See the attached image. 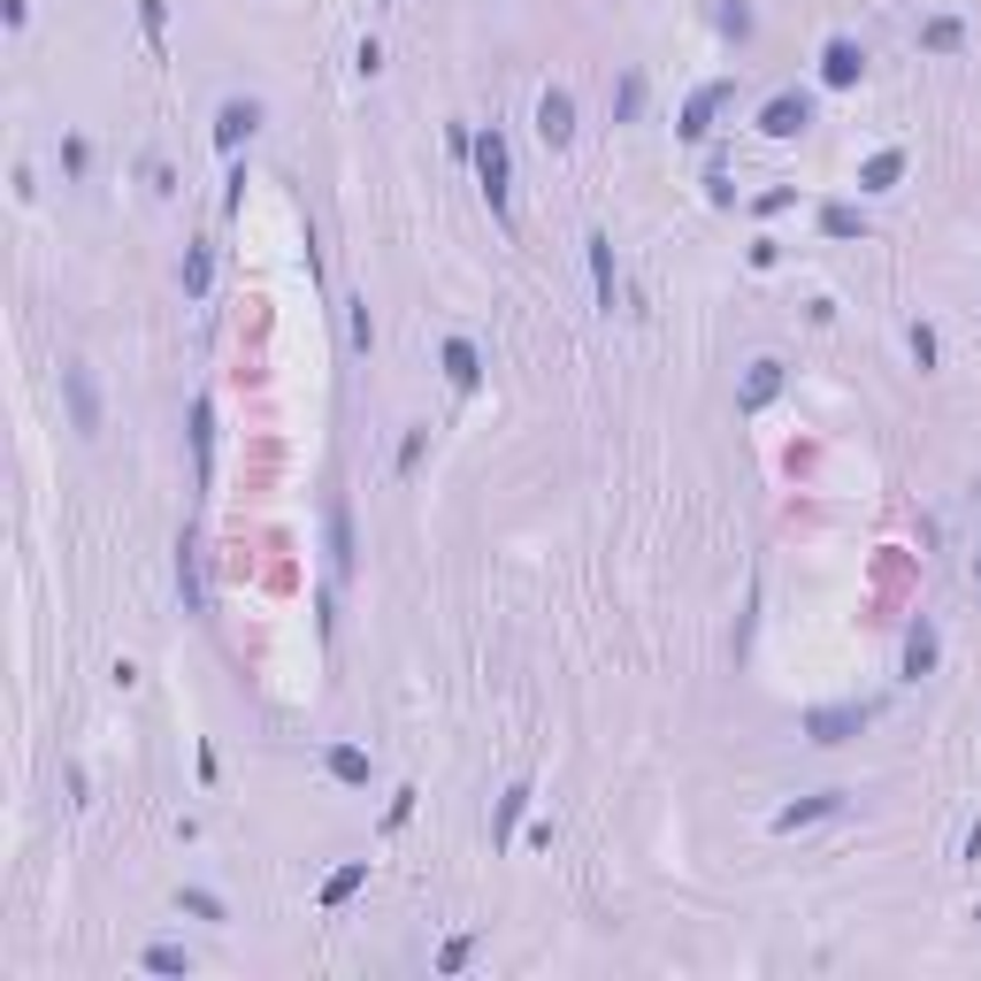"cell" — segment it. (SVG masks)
Instances as JSON below:
<instances>
[{
    "instance_id": "6da1fadb",
    "label": "cell",
    "mask_w": 981,
    "mask_h": 981,
    "mask_svg": "<svg viewBox=\"0 0 981 981\" xmlns=\"http://www.w3.org/2000/svg\"><path fill=\"white\" fill-rule=\"evenodd\" d=\"M476 176H484V200L498 223H514V162H506V139L476 131Z\"/></svg>"
},
{
    "instance_id": "7a4b0ae2",
    "label": "cell",
    "mask_w": 981,
    "mask_h": 981,
    "mask_svg": "<svg viewBox=\"0 0 981 981\" xmlns=\"http://www.w3.org/2000/svg\"><path fill=\"white\" fill-rule=\"evenodd\" d=\"M866 721H874V705H813V713H806V736H813V744H851Z\"/></svg>"
},
{
    "instance_id": "3957f363",
    "label": "cell",
    "mask_w": 981,
    "mask_h": 981,
    "mask_svg": "<svg viewBox=\"0 0 981 981\" xmlns=\"http://www.w3.org/2000/svg\"><path fill=\"white\" fill-rule=\"evenodd\" d=\"M729 93H736L729 77H713V85H698V93L682 100V123H675V131H682V139H705V131H713V116L729 108Z\"/></svg>"
},
{
    "instance_id": "277c9868",
    "label": "cell",
    "mask_w": 981,
    "mask_h": 981,
    "mask_svg": "<svg viewBox=\"0 0 981 981\" xmlns=\"http://www.w3.org/2000/svg\"><path fill=\"white\" fill-rule=\"evenodd\" d=\"M806 123H813V100H806V93H775V100L759 108V131H767V139H798Z\"/></svg>"
},
{
    "instance_id": "5b68a950",
    "label": "cell",
    "mask_w": 981,
    "mask_h": 981,
    "mask_svg": "<svg viewBox=\"0 0 981 981\" xmlns=\"http://www.w3.org/2000/svg\"><path fill=\"white\" fill-rule=\"evenodd\" d=\"M859 77H866L859 39H828V46H820V85H836V93H843V85H859Z\"/></svg>"
},
{
    "instance_id": "8992f818",
    "label": "cell",
    "mask_w": 981,
    "mask_h": 981,
    "mask_svg": "<svg viewBox=\"0 0 981 981\" xmlns=\"http://www.w3.org/2000/svg\"><path fill=\"white\" fill-rule=\"evenodd\" d=\"M537 139H545V147H552V154H560V147H568V139H575V100H568V93H560V85H552V93H545V100H537Z\"/></svg>"
},
{
    "instance_id": "52a82bcc",
    "label": "cell",
    "mask_w": 981,
    "mask_h": 981,
    "mask_svg": "<svg viewBox=\"0 0 981 981\" xmlns=\"http://www.w3.org/2000/svg\"><path fill=\"white\" fill-rule=\"evenodd\" d=\"M775 391H783V360L767 353V360H752V368H744V391H736V407H744V414H759Z\"/></svg>"
},
{
    "instance_id": "ba28073f",
    "label": "cell",
    "mask_w": 981,
    "mask_h": 981,
    "mask_svg": "<svg viewBox=\"0 0 981 981\" xmlns=\"http://www.w3.org/2000/svg\"><path fill=\"white\" fill-rule=\"evenodd\" d=\"M254 123H261V108H254V100H223V116H215V147H223V154H238V139H254Z\"/></svg>"
},
{
    "instance_id": "9c48e42d",
    "label": "cell",
    "mask_w": 981,
    "mask_h": 981,
    "mask_svg": "<svg viewBox=\"0 0 981 981\" xmlns=\"http://www.w3.org/2000/svg\"><path fill=\"white\" fill-rule=\"evenodd\" d=\"M438 360H445V384H453V391H476V384H484V360H476V345H468V337H445V353H438Z\"/></svg>"
},
{
    "instance_id": "30bf717a",
    "label": "cell",
    "mask_w": 981,
    "mask_h": 981,
    "mask_svg": "<svg viewBox=\"0 0 981 981\" xmlns=\"http://www.w3.org/2000/svg\"><path fill=\"white\" fill-rule=\"evenodd\" d=\"M62 384H69V414H77V430L93 438V430H100V391H93V368H62Z\"/></svg>"
},
{
    "instance_id": "8fae6325",
    "label": "cell",
    "mask_w": 981,
    "mask_h": 981,
    "mask_svg": "<svg viewBox=\"0 0 981 981\" xmlns=\"http://www.w3.org/2000/svg\"><path fill=\"white\" fill-rule=\"evenodd\" d=\"M323 529H330V568L353 575V521H345V498H330L323 506Z\"/></svg>"
},
{
    "instance_id": "7c38bea8",
    "label": "cell",
    "mask_w": 981,
    "mask_h": 981,
    "mask_svg": "<svg viewBox=\"0 0 981 981\" xmlns=\"http://www.w3.org/2000/svg\"><path fill=\"white\" fill-rule=\"evenodd\" d=\"M828 813H843V790H820V798H798V806H783V813H775V828L790 836V828H806V820H828Z\"/></svg>"
},
{
    "instance_id": "4fadbf2b",
    "label": "cell",
    "mask_w": 981,
    "mask_h": 981,
    "mask_svg": "<svg viewBox=\"0 0 981 981\" xmlns=\"http://www.w3.org/2000/svg\"><path fill=\"white\" fill-rule=\"evenodd\" d=\"M583 246H591V284H599V308H614V238H606V230H591Z\"/></svg>"
},
{
    "instance_id": "5bb4252c",
    "label": "cell",
    "mask_w": 981,
    "mask_h": 981,
    "mask_svg": "<svg viewBox=\"0 0 981 981\" xmlns=\"http://www.w3.org/2000/svg\"><path fill=\"white\" fill-rule=\"evenodd\" d=\"M897 176H905V154H897V147H882L874 162L859 169V192H897Z\"/></svg>"
},
{
    "instance_id": "9a60e30c",
    "label": "cell",
    "mask_w": 981,
    "mask_h": 981,
    "mask_svg": "<svg viewBox=\"0 0 981 981\" xmlns=\"http://www.w3.org/2000/svg\"><path fill=\"white\" fill-rule=\"evenodd\" d=\"M936 653H944V645H936V629H928V622H913V637H905V675L920 682V675L936 667Z\"/></svg>"
},
{
    "instance_id": "2e32d148",
    "label": "cell",
    "mask_w": 981,
    "mask_h": 981,
    "mask_svg": "<svg viewBox=\"0 0 981 981\" xmlns=\"http://www.w3.org/2000/svg\"><path fill=\"white\" fill-rule=\"evenodd\" d=\"M529 813V783H514V790H506V798H498V820H490V843H506V836H514V820Z\"/></svg>"
},
{
    "instance_id": "e0dca14e",
    "label": "cell",
    "mask_w": 981,
    "mask_h": 981,
    "mask_svg": "<svg viewBox=\"0 0 981 981\" xmlns=\"http://www.w3.org/2000/svg\"><path fill=\"white\" fill-rule=\"evenodd\" d=\"M959 39H967V31H959V15H936V23H920V46H928V54H959Z\"/></svg>"
},
{
    "instance_id": "ac0fdd59",
    "label": "cell",
    "mask_w": 981,
    "mask_h": 981,
    "mask_svg": "<svg viewBox=\"0 0 981 981\" xmlns=\"http://www.w3.org/2000/svg\"><path fill=\"white\" fill-rule=\"evenodd\" d=\"M330 775L337 783H368V752L360 744H330Z\"/></svg>"
},
{
    "instance_id": "d6986e66",
    "label": "cell",
    "mask_w": 981,
    "mask_h": 981,
    "mask_svg": "<svg viewBox=\"0 0 981 981\" xmlns=\"http://www.w3.org/2000/svg\"><path fill=\"white\" fill-rule=\"evenodd\" d=\"M360 882H368V859H353V866H337V874H330V882H323V905H345V897H353Z\"/></svg>"
},
{
    "instance_id": "ffe728a7",
    "label": "cell",
    "mask_w": 981,
    "mask_h": 981,
    "mask_svg": "<svg viewBox=\"0 0 981 981\" xmlns=\"http://www.w3.org/2000/svg\"><path fill=\"white\" fill-rule=\"evenodd\" d=\"M637 108H645V77L629 69V77L614 85V123H637Z\"/></svg>"
},
{
    "instance_id": "44dd1931",
    "label": "cell",
    "mask_w": 981,
    "mask_h": 981,
    "mask_svg": "<svg viewBox=\"0 0 981 981\" xmlns=\"http://www.w3.org/2000/svg\"><path fill=\"white\" fill-rule=\"evenodd\" d=\"M147 974H192V951L184 944H154L147 951Z\"/></svg>"
},
{
    "instance_id": "7402d4cb",
    "label": "cell",
    "mask_w": 981,
    "mask_h": 981,
    "mask_svg": "<svg viewBox=\"0 0 981 981\" xmlns=\"http://www.w3.org/2000/svg\"><path fill=\"white\" fill-rule=\"evenodd\" d=\"M176 277H184V292H192V300H200V292H207V277H215V261H207V246H192V254H184V269H176Z\"/></svg>"
},
{
    "instance_id": "603a6c76",
    "label": "cell",
    "mask_w": 981,
    "mask_h": 981,
    "mask_svg": "<svg viewBox=\"0 0 981 981\" xmlns=\"http://www.w3.org/2000/svg\"><path fill=\"white\" fill-rule=\"evenodd\" d=\"M713 23H721L729 39H752V8H744V0H721V8H713Z\"/></svg>"
},
{
    "instance_id": "cb8c5ba5",
    "label": "cell",
    "mask_w": 981,
    "mask_h": 981,
    "mask_svg": "<svg viewBox=\"0 0 981 981\" xmlns=\"http://www.w3.org/2000/svg\"><path fill=\"white\" fill-rule=\"evenodd\" d=\"M820 230H828V238H851V230H866V223H859V207H820Z\"/></svg>"
},
{
    "instance_id": "d4e9b609",
    "label": "cell",
    "mask_w": 981,
    "mask_h": 981,
    "mask_svg": "<svg viewBox=\"0 0 981 981\" xmlns=\"http://www.w3.org/2000/svg\"><path fill=\"white\" fill-rule=\"evenodd\" d=\"M176 905H184V913H192V920H223V897H207V890H184V897H176Z\"/></svg>"
},
{
    "instance_id": "484cf974",
    "label": "cell",
    "mask_w": 981,
    "mask_h": 981,
    "mask_svg": "<svg viewBox=\"0 0 981 981\" xmlns=\"http://www.w3.org/2000/svg\"><path fill=\"white\" fill-rule=\"evenodd\" d=\"M139 23H147V39L162 46V31H169V0H139Z\"/></svg>"
},
{
    "instance_id": "4316f807",
    "label": "cell",
    "mask_w": 981,
    "mask_h": 981,
    "mask_svg": "<svg viewBox=\"0 0 981 981\" xmlns=\"http://www.w3.org/2000/svg\"><path fill=\"white\" fill-rule=\"evenodd\" d=\"M905 345H913V360H920V368H936V330H928V323H913Z\"/></svg>"
},
{
    "instance_id": "83f0119b",
    "label": "cell",
    "mask_w": 981,
    "mask_h": 981,
    "mask_svg": "<svg viewBox=\"0 0 981 981\" xmlns=\"http://www.w3.org/2000/svg\"><path fill=\"white\" fill-rule=\"evenodd\" d=\"M422 445H430V430H414V438L399 445V476H414V468H422Z\"/></svg>"
},
{
    "instance_id": "f1b7e54d",
    "label": "cell",
    "mask_w": 981,
    "mask_h": 981,
    "mask_svg": "<svg viewBox=\"0 0 981 981\" xmlns=\"http://www.w3.org/2000/svg\"><path fill=\"white\" fill-rule=\"evenodd\" d=\"M468 951H476V944H468V936H453V944L438 951V967H445V974H461V967H468Z\"/></svg>"
},
{
    "instance_id": "f546056e",
    "label": "cell",
    "mask_w": 981,
    "mask_h": 981,
    "mask_svg": "<svg viewBox=\"0 0 981 981\" xmlns=\"http://www.w3.org/2000/svg\"><path fill=\"white\" fill-rule=\"evenodd\" d=\"M353 345H360V353L376 345V323H368V300H353Z\"/></svg>"
},
{
    "instance_id": "4dcf8cb0",
    "label": "cell",
    "mask_w": 981,
    "mask_h": 981,
    "mask_svg": "<svg viewBox=\"0 0 981 981\" xmlns=\"http://www.w3.org/2000/svg\"><path fill=\"white\" fill-rule=\"evenodd\" d=\"M353 69H360V77H376V69H384V46H376V39H360V54H353Z\"/></svg>"
},
{
    "instance_id": "1f68e13d",
    "label": "cell",
    "mask_w": 981,
    "mask_h": 981,
    "mask_svg": "<svg viewBox=\"0 0 981 981\" xmlns=\"http://www.w3.org/2000/svg\"><path fill=\"white\" fill-rule=\"evenodd\" d=\"M974 583H981V560H974Z\"/></svg>"
},
{
    "instance_id": "d6a6232c",
    "label": "cell",
    "mask_w": 981,
    "mask_h": 981,
    "mask_svg": "<svg viewBox=\"0 0 981 981\" xmlns=\"http://www.w3.org/2000/svg\"><path fill=\"white\" fill-rule=\"evenodd\" d=\"M974 920H981V905H974Z\"/></svg>"
}]
</instances>
